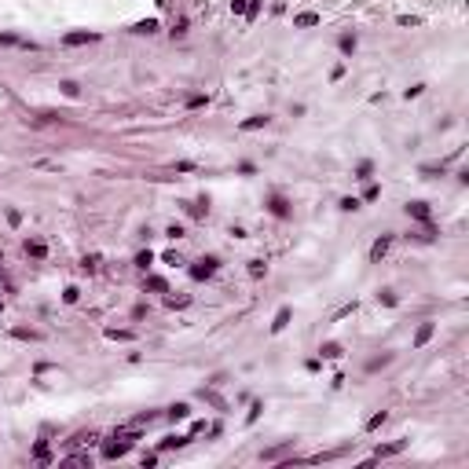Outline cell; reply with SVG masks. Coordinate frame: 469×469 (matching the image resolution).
Returning <instances> with one entry per match:
<instances>
[{
  "label": "cell",
  "instance_id": "obj_33",
  "mask_svg": "<svg viewBox=\"0 0 469 469\" xmlns=\"http://www.w3.org/2000/svg\"><path fill=\"white\" fill-rule=\"evenodd\" d=\"M264 272H268V264H264V260H249V275H253V279H260Z\"/></svg>",
  "mask_w": 469,
  "mask_h": 469
},
{
  "label": "cell",
  "instance_id": "obj_21",
  "mask_svg": "<svg viewBox=\"0 0 469 469\" xmlns=\"http://www.w3.org/2000/svg\"><path fill=\"white\" fill-rule=\"evenodd\" d=\"M150 264H154V253H150V249H140V253H136V268H140V272H147Z\"/></svg>",
  "mask_w": 469,
  "mask_h": 469
},
{
  "label": "cell",
  "instance_id": "obj_11",
  "mask_svg": "<svg viewBox=\"0 0 469 469\" xmlns=\"http://www.w3.org/2000/svg\"><path fill=\"white\" fill-rule=\"evenodd\" d=\"M268 121H272L268 114H253V117H246V121H242L239 129H242V132H257V129H264Z\"/></svg>",
  "mask_w": 469,
  "mask_h": 469
},
{
  "label": "cell",
  "instance_id": "obj_37",
  "mask_svg": "<svg viewBox=\"0 0 469 469\" xmlns=\"http://www.w3.org/2000/svg\"><path fill=\"white\" fill-rule=\"evenodd\" d=\"M165 235H169V239H183V224H169V231H165Z\"/></svg>",
  "mask_w": 469,
  "mask_h": 469
},
{
  "label": "cell",
  "instance_id": "obj_10",
  "mask_svg": "<svg viewBox=\"0 0 469 469\" xmlns=\"http://www.w3.org/2000/svg\"><path fill=\"white\" fill-rule=\"evenodd\" d=\"M26 257H33V260H44V257H48V246H44L41 239H30V242H26Z\"/></svg>",
  "mask_w": 469,
  "mask_h": 469
},
{
  "label": "cell",
  "instance_id": "obj_8",
  "mask_svg": "<svg viewBox=\"0 0 469 469\" xmlns=\"http://www.w3.org/2000/svg\"><path fill=\"white\" fill-rule=\"evenodd\" d=\"M388 246H392V235H381V239H378V242H374V246H371V260L378 264L381 257L388 253Z\"/></svg>",
  "mask_w": 469,
  "mask_h": 469
},
{
  "label": "cell",
  "instance_id": "obj_43",
  "mask_svg": "<svg viewBox=\"0 0 469 469\" xmlns=\"http://www.w3.org/2000/svg\"><path fill=\"white\" fill-rule=\"evenodd\" d=\"M396 22H400V26H418L421 18H418V15H400V18H396Z\"/></svg>",
  "mask_w": 469,
  "mask_h": 469
},
{
  "label": "cell",
  "instance_id": "obj_35",
  "mask_svg": "<svg viewBox=\"0 0 469 469\" xmlns=\"http://www.w3.org/2000/svg\"><path fill=\"white\" fill-rule=\"evenodd\" d=\"M378 301H381L385 308H396V293H392V290H381V293H378Z\"/></svg>",
  "mask_w": 469,
  "mask_h": 469
},
{
  "label": "cell",
  "instance_id": "obj_7",
  "mask_svg": "<svg viewBox=\"0 0 469 469\" xmlns=\"http://www.w3.org/2000/svg\"><path fill=\"white\" fill-rule=\"evenodd\" d=\"M191 437H180V433H173V437H165L162 444H158V451H176V447H187Z\"/></svg>",
  "mask_w": 469,
  "mask_h": 469
},
{
  "label": "cell",
  "instance_id": "obj_9",
  "mask_svg": "<svg viewBox=\"0 0 469 469\" xmlns=\"http://www.w3.org/2000/svg\"><path fill=\"white\" fill-rule=\"evenodd\" d=\"M290 315H293V308L290 305H282L279 312H275V323H272V334H279V330H286L290 326Z\"/></svg>",
  "mask_w": 469,
  "mask_h": 469
},
{
  "label": "cell",
  "instance_id": "obj_42",
  "mask_svg": "<svg viewBox=\"0 0 469 469\" xmlns=\"http://www.w3.org/2000/svg\"><path fill=\"white\" fill-rule=\"evenodd\" d=\"M206 103H209V99H206V96H191V99H187V107H191V110H198V107H206Z\"/></svg>",
  "mask_w": 469,
  "mask_h": 469
},
{
  "label": "cell",
  "instance_id": "obj_6",
  "mask_svg": "<svg viewBox=\"0 0 469 469\" xmlns=\"http://www.w3.org/2000/svg\"><path fill=\"white\" fill-rule=\"evenodd\" d=\"M319 22H323L319 11H301V15H293V26H297V30H312V26H319Z\"/></svg>",
  "mask_w": 469,
  "mask_h": 469
},
{
  "label": "cell",
  "instance_id": "obj_2",
  "mask_svg": "<svg viewBox=\"0 0 469 469\" xmlns=\"http://www.w3.org/2000/svg\"><path fill=\"white\" fill-rule=\"evenodd\" d=\"M92 41H99V33H96V30H74V33H66V37H63V44H66V48H77V44H92Z\"/></svg>",
  "mask_w": 469,
  "mask_h": 469
},
{
  "label": "cell",
  "instance_id": "obj_20",
  "mask_svg": "<svg viewBox=\"0 0 469 469\" xmlns=\"http://www.w3.org/2000/svg\"><path fill=\"white\" fill-rule=\"evenodd\" d=\"M356 44H359V41H356V33H341V41H338V48H341V51H345V55H352V51H356Z\"/></svg>",
  "mask_w": 469,
  "mask_h": 469
},
{
  "label": "cell",
  "instance_id": "obj_14",
  "mask_svg": "<svg viewBox=\"0 0 469 469\" xmlns=\"http://www.w3.org/2000/svg\"><path fill=\"white\" fill-rule=\"evenodd\" d=\"M165 418L169 421H183V418H191V407L187 404H173L169 411H165Z\"/></svg>",
  "mask_w": 469,
  "mask_h": 469
},
{
  "label": "cell",
  "instance_id": "obj_26",
  "mask_svg": "<svg viewBox=\"0 0 469 469\" xmlns=\"http://www.w3.org/2000/svg\"><path fill=\"white\" fill-rule=\"evenodd\" d=\"M59 88H63V96H66V99H77V96H81V84H77V81H63Z\"/></svg>",
  "mask_w": 469,
  "mask_h": 469
},
{
  "label": "cell",
  "instance_id": "obj_30",
  "mask_svg": "<svg viewBox=\"0 0 469 469\" xmlns=\"http://www.w3.org/2000/svg\"><path fill=\"white\" fill-rule=\"evenodd\" d=\"M260 4H264V0H249V4H246V22H253V18L260 15Z\"/></svg>",
  "mask_w": 469,
  "mask_h": 469
},
{
  "label": "cell",
  "instance_id": "obj_45",
  "mask_svg": "<svg viewBox=\"0 0 469 469\" xmlns=\"http://www.w3.org/2000/svg\"><path fill=\"white\" fill-rule=\"evenodd\" d=\"M8 224H11V227H18V224H22V213H18V209H8Z\"/></svg>",
  "mask_w": 469,
  "mask_h": 469
},
{
  "label": "cell",
  "instance_id": "obj_22",
  "mask_svg": "<svg viewBox=\"0 0 469 469\" xmlns=\"http://www.w3.org/2000/svg\"><path fill=\"white\" fill-rule=\"evenodd\" d=\"M154 30H158V18H143V22L132 26V33H143V37H147V33H154Z\"/></svg>",
  "mask_w": 469,
  "mask_h": 469
},
{
  "label": "cell",
  "instance_id": "obj_46",
  "mask_svg": "<svg viewBox=\"0 0 469 469\" xmlns=\"http://www.w3.org/2000/svg\"><path fill=\"white\" fill-rule=\"evenodd\" d=\"M231 11L235 15H246V0H231Z\"/></svg>",
  "mask_w": 469,
  "mask_h": 469
},
{
  "label": "cell",
  "instance_id": "obj_5",
  "mask_svg": "<svg viewBox=\"0 0 469 469\" xmlns=\"http://www.w3.org/2000/svg\"><path fill=\"white\" fill-rule=\"evenodd\" d=\"M407 216L429 224V220H433V209H429V202H407Z\"/></svg>",
  "mask_w": 469,
  "mask_h": 469
},
{
  "label": "cell",
  "instance_id": "obj_25",
  "mask_svg": "<svg viewBox=\"0 0 469 469\" xmlns=\"http://www.w3.org/2000/svg\"><path fill=\"white\" fill-rule=\"evenodd\" d=\"M11 334H15L18 341H41V334H37V330H26V326H15Z\"/></svg>",
  "mask_w": 469,
  "mask_h": 469
},
{
  "label": "cell",
  "instance_id": "obj_19",
  "mask_svg": "<svg viewBox=\"0 0 469 469\" xmlns=\"http://www.w3.org/2000/svg\"><path fill=\"white\" fill-rule=\"evenodd\" d=\"M187 305H191L187 293H169V297H165V308H173V312H176V308H187Z\"/></svg>",
  "mask_w": 469,
  "mask_h": 469
},
{
  "label": "cell",
  "instance_id": "obj_41",
  "mask_svg": "<svg viewBox=\"0 0 469 469\" xmlns=\"http://www.w3.org/2000/svg\"><path fill=\"white\" fill-rule=\"evenodd\" d=\"M388 359H392V356H381V359H371V363H367V371H381V367H385Z\"/></svg>",
  "mask_w": 469,
  "mask_h": 469
},
{
  "label": "cell",
  "instance_id": "obj_48",
  "mask_svg": "<svg viewBox=\"0 0 469 469\" xmlns=\"http://www.w3.org/2000/svg\"><path fill=\"white\" fill-rule=\"evenodd\" d=\"M0 312H4V301H0Z\"/></svg>",
  "mask_w": 469,
  "mask_h": 469
},
{
  "label": "cell",
  "instance_id": "obj_23",
  "mask_svg": "<svg viewBox=\"0 0 469 469\" xmlns=\"http://www.w3.org/2000/svg\"><path fill=\"white\" fill-rule=\"evenodd\" d=\"M385 421H388V414H385V411H378V414H371V421H367V433H378V429H381V425H385Z\"/></svg>",
  "mask_w": 469,
  "mask_h": 469
},
{
  "label": "cell",
  "instance_id": "obj_32",
  "mask_svg": "<svg viewBox=\"0 0 469 469\" xmlns=\"http://www.w3.org/2000/svg\"><path fill=\"white\" fill-rule=\"evenodd\" d=\"M363 198H367V202H378V198H381V187H378V183H367V191H363Z\"/></svg>",
  "mask_w": 469,
  "mask_h": 469
},
{
  "label": "cell",
  "instance_id": "obj_24",
  "mask_svg": "<svg viewBox=\"0 0 469 469\" xmlns=\"http://www.w3.org/2000/svg\"><path fill=\"white\" fill-rule=\"evenodd\" d=\"M371 173H374V165H371V162H359V165H356V180L371 183Z\"/></svg>",
  "mask_w": 469,
  "mask_h": 469
},
{
  "label": "cell",
  "instance_id": "obj_15",
  "mask_svg": "<svg viewBox=\"0 0 469 469\" xmlns=\"http://www.w3.org/2000/svg\"><path fill=\"white\" fill-rule=\"evenodd\" d=\"M433 330H437V326H433V323H421V326H418V334H414V348L429 345V338H433Z\"/></svg>",
  "mask_w": 469,
  "mask_h": 469
},
{
  "label": "cell",
  "instance_id": "obj_44",
  "mask_svg": "<svg viewBox=\"0 0 469 469\" xmlns=\"http://www.w3.org/2000/svg\"><path fill=\"white\" fill-rule=\"evenodd\" d=\"M421 88H425V84H411V88L404 92V99H418V96H421Z\"/></svg>",
  "mask_w": 469,
  "mask_h": 469
},
{
  "label": "cell",
  "instance_id": "obj_3",
  "mask_svg": "<svg viewBox=\"0 0 469 469\" xmlns=\"http://www.w3.org/2000/svg\"><path fill=\"white\" fill-rule=\"evenodd\" d=\"M268 213L279 216V220H290V216H293V209H290V202H286L282 194H272V198H268Z\"/></svg>",
  "mask_w": 469,
  "mask_h": 469
},
{
  "label": "cell",
  "instance_id": "obj_36",
  "mask_svg": "<svg viewBox=\"0 0 469 469\" xmlns=\"http://www.w3.org/2000/svg\"><path fill=\"white\" fill-rule=\"evenodd\" d=\"M338 206L345 209V213H356V209H359V198H341Z\"/></svg>",
  "mask_w": 469,
  "mask_h": 469
},
{
  "label": "cell",
  "instance_id": "obj_12",
  "mask_svg": "<svg viewBox=\"0 0 469 469\" xmlns=\"http://www.w3.org/2000/svg\"><path fill=\"white\" fill-rule=\"evenodd\" d=\"M187 213H191V216H194V220H202V216H206V213H209V198H206V194H202V198H198V202H187Z\"/></svg>",
  "mask_w": 469,
  "mask_h": 469
},
{
  "label": "cell",
  "instance_id": "obj_29",
  "mask_svg": "<svg viewBox=\"0 0 469 469\" xmlns=\"http://www.w3.org/2000/svg\"><path fill=\"white\" fill-rule=\"evenodd\" d=\"M290 447H293V444H286V447H272V451H264L260 458H264V462H275V458H282V454H286Z\"/></svg>",
  "mask_w": 469,
  "mask_h": 469
},
{
  "label": "cell",
  "instance_id": "obj_47",
  "mask_svg": "<svg viewBox=\"0 0 469 469\" xmlns=\"http://www.w3.org/2000/svg\"><path fill=\"white\" fill-rule=\"evenodd\" d=\"M239 173H242V176H253L257 169H253V162H242V165H239Z\"/></svg>",
  "mask_w": 469,
  "mask_h": 469
},
{
  "label": "cell",
  "instance_id": "obj_1",
  "mask_svg": "<svg viewBox=\"0 0 469 469\" xmlns=\"http://www.w3.org/2000/svg\"><path fill=\"white\" fill-rule=\"evenodd\" d=\"M216 268H220V257L209 253V257H202V260L191 264V279H194V282H206V279H213V275H216Z\"/></svg>",
  "mask_w": 469,
  "mask_h": 469
},
{
  "label": "cell",
  "instance_id": "obj_27",
  "mask_svg": "<svg viewBox=\"0 0 469 469\" xmlns=\"http://www.w3.org/2000/svg\"><path fill=\"white\" fill-rule=\"evenodd\" d=\"M81 272H99V253H88V257H84V260H81Z\"/></svg>",
  "mask_w": 469,
  "mask_h": 469
},
{
  "label": "cell",
  "instance_id": "obj_28",
  "mask_svg": "<svg viewBox=\"0 0 469 469\" xmlns=\"http://www.w3.org/2000/svg\"><path fill=\"white\" fill-rule=\"evenodd\" d=\"M107 338H110V341H132L136 334H132V330H114V326H110V330H107Z\"/></svg>",
  "mask_w": 469,
  "mask_h": 469
},
{
  "label": "cell",
  "instance_id": "obj_13",
  "mask_svg": "<svg viewBox=\"0 0 469 469\" xmlns=\"http://www.w3.org/2000/svg\"><path fill=\"white\" fill-rule=\"evenodd\" d=\"M407 447V440H396V444H385V447H378L374 451V458H392V454H400Z\"/></svg>",
  "mask_w": 469,
  "mask_h": 469
},
{
  "label": "cell",
  "instance_id": "obj_4",
  "mask_svg": "<svg viewBox=\"0 0 469 469\" xmlns=\"http://www.w3.org/2000/svg\"><path fill=\"white\" fill-rule=\"evenodd\" d=\"M132 451V440L125 437L121 444H114V440H107V444H103V458L107 462H114V458H121V454H129Z\"/></svg>",
  "mask_w": 469,
  "mask_h": 469
},
{
  "label": "cell",
  "instance_id": "obj_34",
  "mask_svg": "<svg viewBox=\"0 0 469 469\" xmlns=\"http://www.w3.org/2000/svg\"><path fill=\"white\" fill-rule=\"evenodd\" d=\"M77 444H96V440H99V433H96V429H88V433H77Z\"/></svg>",
  "mask_w": 469,
  "mask_h": 469
},
{
  "label": "cell",
  "instance_id": "obj_18",
  "mask_svg": "<svg viewBox=\"0 0 469 469\" xmlns=\"http://www.w3.org/2000/svg\"><path fill=\"white\" fill-rule=\"evenodd\" d=\"M341 352H345V348H341L338 341H326V345L319 348V356H323V359H341Z\"/></svg>",
  "mask_w": 469,
  "mask_h": 469
},
{
  "label": "cell",
  "instance_id": "obj_17",
  "mask_svg": "<svg viewBox=\"0 0 469 469\" xmlns=\"http://www.w3.org/2000/svg\"><path fill=\"white\" fill-rule=\"evenodd\" d=\"M143 290H150V293H165V290H169V282H165L162 275H147V282H143Z\"/></svg>",
  "mask_w": 469,
  "mask_h": 469
},
{
  "label": "cell",
  "instance_id": "obj_16",
  "mask_svg": "<svg viewBox=\"0 0 469 469\" xmlns=\"http://www.w3.org/2000/svg\"><path fill=\"white\" fill-rule=\"evenodd\" d=\"M33 462L51 466V454H48V444H44V440H37V444H33Z\"/></svg>",
  "mask_w": 469,
  "mask_h": 469
},
{
  "label": "cell",
  "instance_id": "obj_38",
  "mask_svg": "<svg viewBox=\"0 0 469 469\" xmlns=\"http://www.w3.org/2000/svg\"><path fill=\"white\" fill-rule=\"evenodd\" d=\"M183 33H187V18H176L173 22V37H183Z\"/></svg>",
  "mask_w": 469,
  "mask_h": 469
},
{
  "label": "cell",
  "instance_id": "obj_31",
  "mask_svg": "<svg viewBox=\"0 0 469 469\" xmlns=\"http://www.w3.org/2000/svg\"><path fill=\"white\" fill-rule=\"evenodd\" d=\"M77 297H81V290H77V286H66L63 290V301H66V305H77Z\"/></svg>",
  "mask_w": 469,
  "mask_h": 469
},
{
  "label": "cell",
  "instance_id": "obj_40",
  "mask_svg": "<svg viewBox=\"0 0 469 469\" xmlns=\"http://www.w3.org/2000/svg\"><path fill=\"white\" fill-rule=\"evenodd\" d=\"M260 411H264V404H253V407H249V414H246V421H249V425H253V421L260 418Z\"/></svg>",
  "mask_w": 469,
  "mask_h": 469
},
{
  "label": "cell",
  "instance_id": "obj_39",
  "mask_svg": "<svg viewBox=\"0 0 469 469\" xmlns=\"http://www.w3.org/2000/svg\"><path fill=\"white\" fill-rule=\"evenodd\" d=\"M202 396H206V400H209V404H213V407H220V411H224V407H227V404H224V400H220V396H216V392H206V388H202Z\"/></svg>",
  "mask_w": 469,
  "mask_h": 469
}]
</instances>
